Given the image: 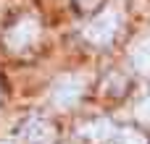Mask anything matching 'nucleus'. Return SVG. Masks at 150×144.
Wrapping results in <instances>:
<instances>
[{"mask_svg": "<svg viewBox=\"0 0 150 144\" xmlns=\"http://www.w3.org/2000/svg\"><path fill=\"white\" fill-rule=\"evenodd\" d=\"M82 92H84V79L82 76H71V73L61 76L53 84V105L61 108V110H66V108H71V105L79 102Z\"/></svg>", "mask_w": 150, "mask_h": 144, "instance_id": "f257e3e1", "label": "nucleus"}, {"mask_svg": "<svg viewBox=\"0 0 150 144\" xmlns=\"http://www.w3.org/2000/svg\"><path fill=\"white\" fill-rule=\"evenodd\" d=\"M119 31V13L116 10H105L100 13L92 24H87L84 29V37L92 42V45H108Z\"/></svg>", "mask_w": 150, "mask_h": 144, "instance_id": "f03ea898", "label": "nucleus"}, {"mask_svg": "<svg viewBox=\"0 0 150 144\" xmlns=\"http://www.w3.org/2000/svg\"><path fill=\"white\" fill-rule=\"evenodd\" d=\"M40 37V24L37 18H21L16 26H11V31L5 34V45L11 50H24L32 42H37Z\"/></svg>", "mask_w": 150, "mask_h": 144, "instance_id": "7ed1b4c3", "label": "nucleus"}, {"mask_svg": "<svg viewBox=\"0 0 150 144\" xmlns=\"http://www.w3.org/2000/svg\"><path fill=\"white\" fill-rule=\"evenodd\" d=\"M53 136H55V129H53L45 118H32V121L21 129L24 144H50Z\"/></svg>", "mask_w": 150, "mask_h": 144, "instance_id": "20e7f679", "label": "nucleus"}, {"mask_svg": "<svg viewBox=\"0 0 150 144\" xmlns=\"http://www.w3.org/2000/svg\"><path fill=\"white\" fill-rule=\"evenodd\" d=\"M84 139H90V142H108L111 136H116V126L108 121V118H98V121H92V123H87V126H82V131H79Z\"/></svg>", "mask_w": 150, "mask_h": 144, "instance_id": "39448f33", "label": "nucleus"}, {"mask_svg": "<svg viewBox=\"0 0 150 144\" xmlns=\"http://www.w3.org/2000/svg\"><path fill=\"white\" fill-rule=\"evenodd\" d=\"M132 66L140 73H150V37L134 42V47H132Z\"/></svg>", "mask_w": 150, "mask_h": 144, "instance_id": "423d86ee", "label": "nucleus"}, {"mask_svg": "<svg viewBox=\"0 0 150 144\" xmlns=\"http://www.w3.org/2000/svg\"><path fill=\"white\" fill-rule=\"evenodd\" d=\"M116 144H148V139L134 129H121L116 134Z\"/></svg>", "mask_w": 150, "mask_h": 144, "instance_id": "0eeeda50", "label": "nucleus"}, {"mask_svg": "<svg viewBox=\"0 0 150 144\" xmlns=\"http://www.w3.org/2000/svg\"><path fill=\"white\" fill-rule=\"evenodd\" d=\"M134 115H137V121H140V123H150V94H148V97H142V100L137 102Z\"/></svg>", "mask_w": 150, "mask_h": 144, "instance_id": "6e6552de", "label": "nucleus"}, {"mask_svg": "<svg viewBox=\"0 0 150 144\" xmlns=\"http://www.w3.org/2000/svg\"><path fill=\"white\" fill-rule=\"evenodd\" d=\"M0 144H11V142H0Z\"/></svg>", "mask_w": 150, "mask_h": 144, "instance_id": "1a4fd4ad", "label": "nucleus"}]
</instances>
